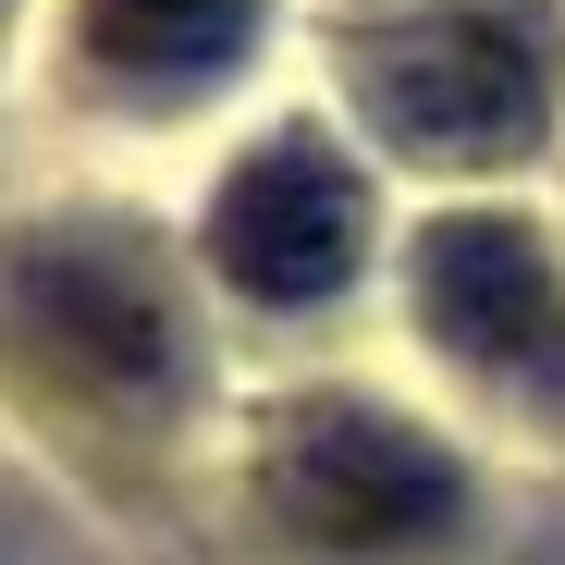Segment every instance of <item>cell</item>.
Returning a JSON list of instances; mask_svg holds the SVG:
<instances>
[{
  "mask_svg": "<svg viewBox=\"0 0 565 565\" xmlns=\"http://www.w3.org/2000/svg\"><path fill=\"white\" fill-rule=\"evenodd\" d=\"M258 480L282 504L296 541H332V553H406V541H443L467 480L455 455L382 406H282L270 443H258Z\"/></svg>",
  "mask_w": 565,
  "mask_h": 565,
  "instance_id": "cell-1",
  "label": "cell"
},
{
  "mask_svg": "<svg viewBox=\"0 0 565 565\" xmlns=\"http://www.w3.org/2000/svg\"><path fill=\"white\" fill-rule=\"evenodd\" d=\"M0 308L13 332L74 369V382L99 394H172L184 382V320H172V282L136 234H25L13 270H0Z\"/></svg>",
  "mask_w": 565,
  "mask_h": 565,
  "instance_id": "cell-2",
  "label": "cell"
},
{
  "mask_svg": "<svg viewBox=\"0 0 565 565\" xmlns=\"http://www.w3.org/2000/svg\"><path fill=\"white\" fill-rule=\"evenodd\" d=\"M369 124L418 160H504L541 136V38L504 13H443L418 38H382L356 74Z\"/></svg>",
  "mask_w": 565,
  "mask_h": 565,
  "instance_id": "cell-3",
  "label": "cell"
},
{
  "mask_svg": "<svg viewBox=\"0 0 565 565\" xmlns=\"http://www.w3.org/2000/svg\"><path fill=\"white\" fill-rule=\"evenodd\" d=\"M369 246V184L320 148V136H270L222 172L210 198V258L234 270V296L258 308H320L344 296V270Z\"/></svg>",
  "mask_w": 565,
  "mask_h": 565,
  "instance_id": "cell-4",
  "label": "cell"
},
{
  "mask_svg": "<svg viewBox=\"0 0 565 565\" xmlns=\"http://www.w3.org/2000/svg\"><path fill=\"white\" fill-rule=\"evenodd\" d=\"M418 332L480 382H565V282L529 222L455 210L418 234Z\"/></svg>",
  "mask_w": 565,
  "mask_h": 565,
  "instance_id": "cell-5",
  "label": "cell"
},
{
  "mask_svg": "<svg viewBox=\"0 0 565 565\" xmlns=\"http://www.w3.org/2000/svg\"><path fill=\"white\" fill-rule=\"evenodd\" d=\"M258 38V0H86V50L148 86H198Z\"/></svg>",
  "mask_w": 565,
  "mask_h": 565,
  "instance_id": "cell-6",
  "label": "cell"
}]
</instances>
